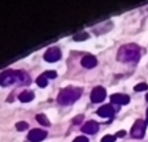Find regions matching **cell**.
Here are the masks:
<instances>
[{
  "instance_id": "5",
  "label": "cell",
  "mask_w": 148,
  "mask_h": 142,
  "mask_svg": "<svg viewBox=\"0 0 148 142\" xmlns=\"http://www.w3.org/2000/svg\"><path fill=\"white\" fill-rule=\"evenodd\" d=\"M60 59H61V51H60V48H57V47H51V48H48L46 51V54H44V60L48 63L59 61Z\"/></svg>"
},
{
  "instance_id": "23",
  "label": "cell",
  "mask_w": 148,
  "mask_h": 142,
  "mask_svg": "<svg viewBox=\"0 0 148 142\" xmlns=\"http://www.w3.org/2000/svg\"><path fill=\"white\" fill-rule=\"evenodd\" d=\"M146 117H147V119H146V123L148 124V108H147V112H146Z\"/></svg>"
},
{
  "instance_id": "24",
  "label": "cell",
  "mask_w": 148,
  "mask_h": 142,
  "mask_svg": "<svg viewBox=\"0 0 148 142\" xmlns=\"http://www.w3.org/2000/svg\"><path fill=\"white\" fill-rule=\"evenodd\" d=\"M147 102H148V94H147Z\"/></svg>"
},
{
  "instance_id": "10",
  "label": "cell",
  "mask_w": 148,
  "mask_h": 142,
  "mask_svg": "<svg viewBox=\"0 0 148 142\" xmlns=\"http://www.w3.org/2000/svg\"><path fill=\"white\" fill-rule=\"evenodd\" d=\"M81 64L83 65L84 68H87V69H91V68L96 67L97 64V60L95 56H92V55H86V56L82 57V61Z\"/></svg>"
},
{
  "instance_id": "16",
  "label": "cell",
  "mask_w": 148,
  "mask_h": 142,
  "mask_svg": "<svg viewBox=\"0 0 148 142\" xmlns=\"http://www.w3.org/2000/svg\"><path fill=\"white\" fill-rule=\"evenodd\" d=\"M147 89H148V85H147V83L142 82V83H138V85L134 88V90H135V91H144V90H147Z\"/></svg>"
},
{
  "instance_id": "8",
  "label": "cell",
  "mask_w": 148,
  "mask_h": 142,
  "mask_svg": "<svg viewBox=\"0 0 148 142\" xmlns=\"http://www.w3.org/2000/svg\"><path fill=\"white\" fill-rule=\"evenodd\" d=\"M82 130H83L84 133H87V134H95V133L99 130V124H97L96 121H94V120H90V121H87L86 124L82 127Z\"/></svg>"
},
{
  "instance_id": "15",
  "label": "cell",
  "mask_w": 148,
  "mask_h": 142,
  "mask_svg": "<svg viewBox=\"0 0 148 142\" xmlns=\"http://www.w3.org/2000/svg\"><path fill=\"white\" fill-rule=\"evenodd\" d=\"M16 128H17V130H21V132H22V130L27 129L29 124H27V123H25V121H20V123H17V124H16Z\"/></svg>"
},
{
  "instance_id": "13",
  "label": "cell",
  "mask_w": 148,
  "mask_h": 142,
  "mask_svg": "<svg viewBox=\"0 0 148 142\" xmlns=\"http://www.w3.org/2000/svg\"><path fill=\"white\" fill-rule=\"evenodd\" d=\"M36 121L39 123V124H42V125H44V127H49V120L47 119V116L46 115H43V114H38L36 115Z\"/></svg>"
},
{
  "instance_id": "17",
  "label": "cell",
  "mask_w": 148,
  "mask_h": 142,
  "mask_svg": "<svg viewBox=\"0 0 148 142\" xmlns=\"http://www.w3.org/2000/svg\"><path fill=\"white\" fill-rule=\"evenodd\" d=\"M116 141V136H112V134H107L101 138V142H114Z\"/></svg>"
},
{
  "instance_id": "9",
  "label": "cell",
  "mask_w": 148,
  "mask_h": 142,
  "mask_svg": "<svg viewBox=\"0 0 148 142\" xmlns=\"http://www.w3.org/2000/svg\"><path fill=\"white\" fill-rule=\"evenodd\" d=\"M110 102H112L113 104H127L129 102H130V98H129V95H125V94H113L112 97H110Z\"/></svg>"
},
{
  "instance_id": "20",
  "label": "cell",
  "mask_w": 148,
  "mask_h": 142,
  "mask_svg": "<svg viewBox=\"0 0 148 142\" xmlns=\"http://www.w3.org/2000/svg\"><path fill=\"white\" fill-rule=\"evenodd\" d=\"M73 142H88V140L86 137H83V136H81V137H77Z\"/></svg>"
},
{
  "instance_id": "6",
  "label": "cell",
  "mask_w": 148,
  "mask_h": 142,
  "mask_svg": "<svg viewBox=\"0 0 148 142\" xmlns=\"http://www.w3.org/2000/svg\"><path fill=\"white\" fill-rule=\"evenodd\" d=\"M105 97H107L105 89L101 88V86H96V88L91 91V97H90V98H91L92 103H100V102H103L105 99Z\"/></svg>"
},
{
  "instance_id": "14",
  "label": "cell",
  "mask_w": 148,
  "mask_h": 142,
  "mask_svg": "<svg viewBox=\"0 0 148 142\" xmlns=\"http://www.w3.org/2000/svg\"><path fill=\"white\" fill-rule=\"evenodd\" d=\"M36 83H38L39 88H46L47 86V77L44 74L39 76V77L36 78Z\"/></svg>"
},
{
  "instance_id": "19",
  "label": "cell",
  "mask_w": 148,
  "mask_h": 142,
  "mask_svg": "<svg viewBox=\"0 0 148 142\" xmlns=\"http://www.w3.org/2000/svg\"><path fill=\"white\" fill-rule=\"evenodd\" d=\"M44 76H46L47 78H56V76H57V73L55 72V70H48V72H46V73H43Z\"/></svg>"
},
{
  "instance_id": "4",
  "label": "cell",
  "mask_w": 148,
  "mask_h": 142,
  "mask_svg": "<svg viewBox=\"0 0 148 142\" xmlns=\"http://www.w3.org/2000/svg\"><path fill=\"white\" fill-rule=\"evenodd\" d=\"M146 127H147V123L143 121V120H136L134 123L133 128H131V137L136 138V140H140V138L144 137L146 134Z\"/></svg>"
},
{
  "instance_id": "11",
  "label": "cell",
  "mask_w": 148,
  "mask_h": 142,
  "mask_svg": "<svg viewBox=\"0 0 148 142\" xmlns=\"http://www.w3.org/2000/svg\"><path fill=\"white\" fill-rule=\"evenodd\" d=\"M97 115L101 117H112L114 115V110H113V107L110 104H105V106L100 107L97 110Z\"/></svg>"
},
{
  "instance_id": "21",
  "label": "cell",
  "mask_w": 148,
  "mask_h": 142,
  "mask_svg": "<svg viewBox=\"0 0 148 142\" xmlns=\"http://www.w3.org/2000/svg\"><path fill=\"white\" fill-rule=\"evenodd\" d=\"M82 120H83V116H82V115H81V116H77L75 119L73 120V123H74V124H78V123H81Z\"/></svg>"
},
{
  "instance_id": "7",
  "label": "cell",
  "mask_w": 148,
  "mask_h": 142,
  "mask_svg": "<svg viewBox=\"0 0 148 142\" xmlns=\"http://www.w3.org/2000/svg\"><path fill=\"white\" fill-rule=\"evenodd\" d=\"M46 137H47V132L46 130H42V129L30 130V133H29V136H27V138H29L30 142H40V141H43Z\"/></svg>"
},
{
  "instance_id": "3",
  "label": "cell",
  "mask_w": 148,
  "mask_h": 142,
  "mask_svg": "<svg viewBox=\"0 0 148 142\" xmlns=\"http://www.w3.org/2000/svg\"><path fill=\"white\" fill-rule=\"evenodd\" d=\"M82 95V89L79 88H65L64 90H61L57 97V102L62 106H68L72 104L75 101H78L79 97Z\"/></svg>"
},
{
  "instance_id": "2",
  "label": "cell",
  "mask_w": 148,
  "mask_h": 142,
  "mask_svg": "<svg viewBox=\"0 0 148 142\" xmlns=\"http://www.w3.org/2000/svg\"><path fill=\"white\" fill-rule=\"evenodd\" d=\"M140 57V50L136 44H125L118 50L117 59L123 63H131L138 61Z\"/></svg>"
},
{
  "instance_id": "1",
  "label": "cell",
  "mask_w": 148,
  "mask_h": 142,
  "mask_svg": "<svg viewBox=\"0 0 148 142\" xmlns=\"http://www.w3.org/2000/svg\"><path fill=\"white\" fill-rule=\"evenodd\" d=\"M30 81V77L22 70H5L0 73V85L1 86H9L12 83L29 85Z\"/></svg>"
},
{
  "instance_id": "22",
  "label": "cell",
  "mask_w": 148,
  "mask_h": 142,
  "mask_svg": "<svg viewBox=\"0 0 148 142\" xmlns=\"http://www.w3.org/2000/svg\"><path fill=\"white\" fill-rule=\"evenodd\" d=\"M126 134V132L125 130H120V132L117 133V134H116V137H123V136Z\"/></svg>"
},
{
  "instance_id": "12",
  "label": "cell",
  "mask_w": 148,
  "mask_h": 142,
  "mask_svg": "<svg viewBox=\"0 0 148 142\" xmlns=\"http://www.w3.org/2000/svg\"><path fill=\"white\" fill-rule=\"evenodd\" d=\"M18 99H20V102H22V103H27V102H31V101L34 99V93H33V91L25 90V91H22V93L18 95Z\"/></svg>"
},
{
  "instance_id": "18",
  "label": "cell",
  "mask_w": 148,
  "mask_h": 142,
  "mask_svg": "<svg viewBox=\"0 0 148 142\" xmlns=\"http://www.w3.org/2000/svg\"><path fill=\"white\" fill-rule=\"evenodd\" d=\"M88 38V34L86 33H82V34H77L75 37H74V41H84V39Z\"/></svg>"
}]
</instances>
